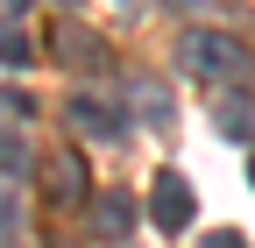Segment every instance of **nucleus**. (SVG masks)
Wrapping results in <instances>:
<instances>
[{"instance_id": "obj_1", "label": "nucleus", "mask_w": 255, "mask_h": 248, "mask_svg": "<svg viewBox=\"0 0 255 248\" xmlns=\"http://www.w3.org/2000/svg\"><path fill=\"white\" fill-rule=\"evenodd\" d=\"M177 71L184 78H241L248 71V50L227 36V28H191V36H177Z\"/></svg>"}, {"instance_id": "obj_4", "label": "nucleus", "mask_w": 255, "mask_h": 248, "mask_svg": "<svg viewBox=\"0 0 255 248\" xmlns=\"http://www.w3.org/2000/svg\"><path fill=\"white\" fill-rule=\"evenodd\" d=\"M43 192H50V206H85L92 199V184H85V156H50L43 163Z\"/></svg>"}, {"instance_id": "obj_2", "label": "nucleus", "mask_w": 255, "mask_h": 248, "mask_svg": "<svg viewBox=\"0 0 255 248\" xmlns=\"http://www.w3.org/2000/svg\"><path fill=\"white\" fill-rule=\"evenodd\" d=\"M149 220L163 227V234H184L191 220H199V199H191V184H184L177 170H156V184H149Z\"/></svg>"}, {"instance_id": "obj_8", "label": "nucleus", "mask_w": 255, "mask_h": 248, "mask_svg": "<svg viewBox=\"0 0 255 248\" xmlns=\"http://www.w3.org/2000/svg\"><path fill=\"white\" fill-rule=\"evenodd\" d=\"M28 57H36V43L21 36V21H7V14H0V64H14V71H21Z\"/></svg>"}, {"instance_id": "obj_15", "label": "nucleus", "mask_w": 255, "mask_h": 248, "mask_svg": "<svg viewBox=\"0 0 255 248\" xmlns=\"http://www.w3.org/2000/svg\"><path fill=\"white\" fill-rule=\"evenodd\" d=\"M248 184H255V163H248Z\"/></svg>"}, {"instance_id": "obj_11", "label": "nucleus", "mask_w": 255, "mask_h": 248, "mask_svg": "<svg viewBox=\"0 0 255 248\" xmlns=\"http://www.w3.org/2000/svg\"><path fill=\"white\" fill-rule=\"evenodd\" d=\"M0 170H7V177H21V170H28V149H21L14 135H0Z\"/></svg>"}, {"instance_id": "obj_9", "label": "nucleus", "mask_w": 255, "mask_h": 248, "mask_svg": "<svg viewBox=\"0 0 255 248\" xmlns=\"http://www.w3.org/2000/svg\"><path fill=\"white\" fill-rule=\"evenodd\" d=\"M135 107H142L149 128H163V121H170V100H163V85H156V78H135Z\"/></svg>"}, {"instance_id": "obj_13", "label": "nucleus", "mask_w": 255, "mask_h": 248, "mask_svg": "<svg viewBox=\"0 0 255 248\" xmlns=\"http://www.w3.org/2000/svg\"><path fill=\"white\" fill-rule=\"evenodd\" d=\"M170 7H206V0H170Z\"/></svg>"}, {"instance_id": "obj_5", "label": "nucleus", "mask_w": 255, "mask_h": 248, "mask_svg": "<svg viewBox=\"0 0 255 248\" xmlns=\"http://www.w3.org/2000/svg\"><path fill=\"white\" fill-rule=\"evenodd\" d=\"M50 50H57V64H71V71H107V43L92 36V28H71V21H64Z\"/></svg>"}, {"instance_id": "obj_6", "label": "nucleus", "mask_w": 255, "mask_h": 248, "mask_svg": "<svg viewBox=\"0 0 255 248\" xmlns=\"http://www.w3.org/2000/svg\"><path fill=\"white\" fill-rule=\"evenodd\" d=\"M128 227H135V199L128 192H100L92 199V234L100 241H128Z\"/></svg>"}, {"instance_id": "obj_3", "label": "nucleus", "mask_w": 255, "mask_h": 248, "mask_svg": "<svg viewBox=\"0 0 255 248\" xmlns=\"http://www.w3.org/2000/svg\"><path fill=\"white\" fill-rule=\"evenodd\" d=\"M64 121H71L78 135H92V142H121V135H128V114L107 107V100H92V92H78V100L64 107Z\"/></svg>"}, {"instance_id": "obj_7", "label": "nucleus", "mask_w": 255, "mask_h": 248, "mask_svg": "<svg viewBox=\"0 0 255 248\" xmlns=\"http://www.w3.org/2000/svg\"><path fill=\"white\" fill-rule=\"evenodd\" d=\"M213 121H220V135H227V142H255V100H248V92H241V100H227Z\"/></svg>"}, {"instance_id": "obj_14", "label": "nucleus", "mask_w": 255, "mask_h": 248, "mask_svg": "<svg viewBox=\"0 0 255 248\" xmlns=\"http://www.w3.org/2000/svg\"><path fill=\"white\" fill-rule=\"evenodd\" d=\"M57 7H78V0H57Z\"/></svg>"}, {"instance_id": "obj_10", "label": "nucleus", "mask_w": 255, "mask_h": 248, "mask_svg": "<svg viewBox=\"0 0 255 248\" xmlns=\"http://www.w3.org/2000/svg\"><path fill=\"white\" fill-rule=\"evenodd\" d=\"M14 227H21V199L0 184V241H14Z\"/></svg>"}, {"instance_id": "obj_12", "label": "nucleus", "mask_w": 255, "mask_h": 248, "mask_svg": "<svg viewBox=\"0 0 255 248\" xmlns=\"http://www.w3.org/2000/svg\"><path fill=\"white\" fill-rule=\"evenodd\" d=\"M199 248H248V241H241V234H227V227H220V234H206Z\"/></svg>"}]
</instances>
